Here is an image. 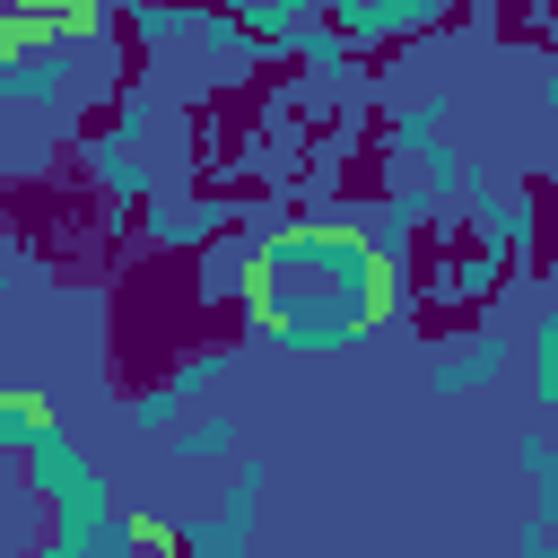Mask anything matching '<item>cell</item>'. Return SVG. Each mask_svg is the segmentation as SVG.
Here are the masks:
<instances>
[{"label":"cell","mask_w":558,"mask_h":558,"mask_svg":"<svg viewBox=\"0 0 558 558\" xmlns=\"http://www.w3.org/2000/svg\"><path fill=\"white\" fill-rule=\"evenodd\" d=\"M244 314L279 349H349L401 314V270H392L384 235H366L349 218H296L253 244Z\"/></svg>","instance_id":"obj_1"},{"label":"cell","mask_w":558,"mask_h":558,"mask_svg":"<svg viewBox=\"0 0 558 558\" xmlns=\"http://www.w3.org/2000/svg\"><path fill=\"white\" fill-rule=\"evenodd\" d=\"M26 488H35V506H44V532L70 549V558H96V541L122 523V506H113V488H105V471L70 445V427H52L26 462Z\"/></svg>","instance_id":"obj_2"},{"label":"cell","mask_w":558,"mask_h":558,"mask_svg":"<svg viewBox=\"0 0 558 558\" xmlns=\"http://www.w3.org/2000/svg\"><path fill=\"white\" fill-rule=\"evenodd\" d=\"M253 497H262V462H235V488L218 514L183 523V558H244V532H253Z\"/></svg>","instance_id":"obj_3"},{"label":"cell","mask_w":558,"mask_h":558,"mask_svg":"<svg viewBox=\"0 0 558 558\" xmlns=\"http://www.w3.org/2000/svg\"><path fill=\"white\" fill-rule=\"evenodd\" d=\"M52 427H61V418H52V392H35V384H0V462H26Z\"/></svg>","instance_id":"obj_4"},{"label":"cell","mask_w":558,"mask_h":558,"mask_svg":"<svg viewBox=\"0 0 558 558\" xmlns=\"http://www.w3.org/2000/svg\"><path fill=\"white\" fill-rule=\"evenodd\" d=\"M436 17H445L436 0H384V9L375 0H340L331 35H410V26H436Z\"/></svg>","instance_id":"obj_5"},{"label":"cell","mask_w":558,"mask_h":558,"mask_svg":"<svg viewBox=\"0 0 558 558\" xmlns=\"http://www.w3.org/2000/svg\"><path fill=\"white\" fill-rule=\"evenodd\" d=\"M523 235H532V201L523 192H480V244L506 262V253H523Z\"/></svg>","instance_id":"obj_6"},{"label":"cell","mask_w":558,"mask_h":558,"mask_svg":"<svg viewBox=\"0 0 558 558\" xmlns=\"http://www.w3.org/2000/svg\"><path fill=\"white\" fill-rule=\"evenodd\" d=\"M61 87H70V61L61 52H35V61L0 70V105H52Z\"/></svg>","instance_id":"obj_7"},{"label":"cell","mask_w":558,"mask_h":558,"mask_svg":"<svg viewBox=\"0 0 558 558\" xmlns=\"http://www.w3.org/2000/svg\"><path fill=\"white\" fill-rule=\"evenodd\" d=\"M35 52H61L52 9H0V70H17V61H35Z\"/></svg>","instance_id":"obj_8"},{"label":"cell","mask_w":558,"mask_h":558,"mask_svg":"<svg viewBox=\"0 0 558 558\" xmlns=\"http://www.w3.org/2000/svg\"><path fill=\"white\" fill-rule=\"evenodd\" d=\"M506 375V340H471V357H445L427 384L436 392H471V384H497Z\"/></svg>","instance_id":"obj_9"},{"label":"cell","mask_w":558,"mask_h":558,"mask_svg":"<svg viewBox=\"0 0 558 558\" xmlns=\"http://www.w3.org/2000/svg\"><path fill=\"white\" fill-rule=\"evenodd\" d=\"M174 453H183V462H227V453H235V427H227V418H201V427L174 436Z\"/></svg>","instance_id":"obj_10"},{"label":"cell","mask_w":558,"mask_h":558,"mask_svg":"<svg viewBox=\"0 0 558 558\" xmlns=\"http://www.w3.org/2000/svg\"><path fill=\"white\" fill-rule=\"evenodd\" d=\"M514 462L541 480V514H558V453H549V436H523V445H514Z\"/></svg>","instance_id":"obj_11"},{"label":"cell","mask_w":558,"mask_h":558,"mask_svg":"<svg viewBox=\"0 0 558 558\" xmlns=\"http://www.w3.org/2000/svg\"><path fill=\"white\" fill-rule=\"evenodd\" d=\"M497 270H506L497 253H462V262H453V288H462V296H480V288H497Z\"/></svg>","instance_id":"obj_12"},{"label":"cell","mask_w":558,"mask_h":558,"mask_svg":"<svg viewBox=\"0 0 558 558\" xmlns=\"http://www.w3.org/2000/svg\"><path fill=\"white\" fill-rule=\"evenodd\" d=\"M218 375H227V357H218V349H209V357H183V375H174V401H183V392H209Z\"/></svg>","instance_id":"obj_13"},{"label":"cell","mask_w":558,"mask_h":558,"mask_svg":"<svg viewBox=\"0 0 558 558\" xmlns=\"http://www.w3.org/2000/svg\"><path fill=\"white\" fill-rule=\"evenodd\" d=\"M131 427H148V436H157V427H174V384H166V392H148V401L131 410Z\"/></svg>","instance_id":"obj_14"},{"label":"cell","mask_w":558,"mask_h":558,"mask_svg":"<svg viewBox=\"0 0 558 558\" xmlns=\"http://www.w3.org/2000/svg\"><path fill=\"white\" fill-rule=\"evenodd\" d=\"M523 558H558V514H532L523 523Z\"/></svg>","instance_id":"obj_15"},{"label":"cell","mask_w":558,"mask_h":558,"mask_svg":"<svg viewBox=\"0 0 558 558\" xmlns=\"http://www.w3.org/2000/svg\"><path fill=\"white\" fill-rule=\"evenodd\" d=\"M305 61H314V70H331V61H340V35H331V26H314V35H305Z\"/></svg>","instance_id":"obj_16"},{"label":"cell","mask_w":558,"mask_h":558,"mask_svg":"<svg viewBox=\"0 0 558 558\" xmlns=\"http://www.w3.org/2000/svg\"><path fill=\"white\" fill-rule=\"evenodd\" d=\"M9 270H17V244H9V235H0V279H9Z\"/></svg>","instance_id":"obj_17"},{"label":"cell","mask_w":558,"mask_h":558,"mask_svg":"<svg viewBox=\"0 0 558 558\" xmlns=\"http://www.w3.org/2000/svg\"><path fill=\"white\" fill-rule=\"evenodd\" d=\"M541 96H549V105H558V61H549V78H541Z\"/></svg>","instance_id":"obj_18"},{"label":"cell","mask_w":558,"mask_h":558,"mask_svg":"<svg viewBox=\"0 0 558 558\" xmlns=\"http://www.w3.org/2000/svg\"><path fill=\"white\" fill-rule=\"evenodd\" d=\"M549 314H558V288H549Z\"/></svg>","instance_id":"obj_19"}]
</instances>
